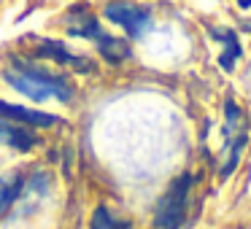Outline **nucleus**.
<instances>
[{
    "label": "nucleus",
    "instance_id": "1",
    "mask_svg": "<svg viewBox=\"0 0 251 229\" xmlns=\"http://www.w3.org/2000/svg\"><path fill=\"white\" fill-rule=\"evenodd\" d=\"M3 81L14 89V92L30 97L33 103H46V100H57V103H71L76 89L60 73H49L38 65L30 62H17V65L3 70Z\"/></svg>",
    "mask_w": 251,
    "mask_h": 229
},
{
    "label": "nucleus",
    "instance_id": "2",
    "mask_svg": "<svg viewBox=\"0 0 251 229\" xmlns=\"http://www.w3.org/2000/svg\"><path fill=\"white\" fill-rule=\"evenodd\" d=\"M192 183H195V175L192 173H184L170 181L165 194L154 205V227L157 229H181L184 227L186 210H189Z\"/></svg>",
    "mask_w": 251,
    "mask_h": 229
},
{
    "label": "nucleus",
    "instance_id": "3",
    "mask_svg": "<svg viewBox=\"0 0 251 229\" xmlns=\"http://www.w3.org/2000/svg\"><path fill=\"white\" fill-rule=\"evenodd\" d=\"M246 143H249V121L246 114L232 97L224 100V148H222V175L227 178L240 162V154H243Z\"/></svg>",
    "mask_w": 251,
    "mask_h": 229
},
{
    "label": "nucleus",
    "instance_id": "4",
    "mask_svg": "<svg viewBox=\"0 0 251 229\" xmlns=\"http://www.w3.org/2000/svg\"><path fill=\"white\" fill-rule=\"evenodd\" d=\"M105 19L119 24L132 41L143 38L146 30H151V8L138 6V3H125V0H114L105 6Z\"/></svg>",
    "mask_w": 251,
    "mask_h": 229
},
{
    "label": "nucleus",
    "instance_id": "5",
    "mask_svg": "<svg viewBox=\"0 0 251 229\" xmlns=\"http://www.w3.org/2000/svg\"><path fill=\"white\" fill-rule=\"evenodd\" d=\"M35 57H46V60L57 62V65L71 68V70H78V73H95L98 70L95 60H89V57H84V54H73V51H68V46L60 44V41H38V46H35Z\"/></svg>",
    "mask_w": 251,
    "mask_h": 229
},
{
    "label": "nucleus",
    "instance_id": "6",
    "mask_svg": "<svg viewBox=\"0 0 251 229\" xmlns=\"http://www.w3.org/2000/svg\"><path fill=\"white\" fill-rule=\"evenodd\" d=\"M68 19V33L73 35V38H84V41H100L105 35V30L100 27V22L95 19V14L89 11L87 3H73L71 8H68L65 14Z\"/></svg>",
    "mask_w": 251,
    "mask_h": 229
},
{
    "label": "nucleus",
    "instance_id": "7",
    "mask_svg": "<svg viewBox=\"0 0 251 229\" xmlns=\"http://www.w3.org/2000/svg\"><path fill=\"white\" fill-rule=\"evenodd\" d=\"M0 119L17 121V124L33 127V130H46V127H54L62 121L54 114H44V111L25 108V105H14V103H6V100H0Z\"/></svg>",
    "mask_w": 251,
    "mask_h": 229
},
{
    "label": "nucleus",
    "instance_id": "8",
    "mask_svg": "<svg viewBox=\"0 0 251 229\" xmlns=\"http://www.w3.org/2000/svg\"><path fill=\"white\" fill-rule=\"evenodd\" d=\"M35 143H38V135L33 132V127H25V124H17V121L0 119V146H8V148H14V151L27 154Z\"/></svg>",
    "mask_w": 251,
    "mask_h": 229
},
{
    "label": "nucleus",
    "instance_id": "9",
    "mask_svg": "<svg viewBox=\"0 0 251 229\" xmlns=\"http://www.w3.org/2000/svg\"><path fill=\"white\" fill-rule=\"evenodd\" d=\"M208 35L224 46L222 54H219V65L229 73L235 68V62L243 57V46H240V41H238V30H232V27H208Z\"/></svg>",
    "mask_w": 251,
    "mask_h": 229
},
{
    "label": "nucleus",
    "instance_id": "10",
    "mask_svg": "<svg viewBox=\"0 0 251 229\" xmlns=\"http://www.w3.org/2000/svg\"><path fill=\"white\" fill-rule=\"evenodd\" d=\"M98 46V54L103 60H108L111 65H122L125 60H130L132 51H130V44L125 38H114V35H103L100 41H95Z\"/></svg>",
    "mask_w": 251,
    "mask_h": 229
},
{
    "label": "nucleus",
    "instance_id": "11",
    "mask_svg": "<svg viewBox=\"0 0 251 229\" xmlns=\"http://www.w3.org/2000/svg\"><path fill=\"white\" fill-rule=\"evenodd\" d=\"M22 189H25V175L22 173L0 175V216L8 213V207L22 197Z\"/></svg>",
    "mask_w": 251,
    "mask_h": 229
},
{
    "label": "nucleus",
    "instance_id": "12",
    "mask_svg": "<svg viewBox=\"0 0 251 229\" xmlns=\"http://www.w3.org/2000/svg\"><path fill=\"white\" fill-rule=\"evenodd\" d=\"M89 229H132V221L130 218H119L111 207L98 205L92 218H89Z\"/></svg>",
    "mask_w": 251,
    "mask_h": 229
},
{
    "label": "nucleus",
    "instance_id": "13",
    "mask_svg": "<svg viewBox=\"0 0 251 229\" xmlns=\"http://www.w3.org/2000/svg\"><path fill=\"white\" fill-rule=\"evenodd\" d=\"M238 3V8H251V0H235Z\"/></svg>",
    "mask_w": 251,
    "mask_h": 229
}]
</instances>
